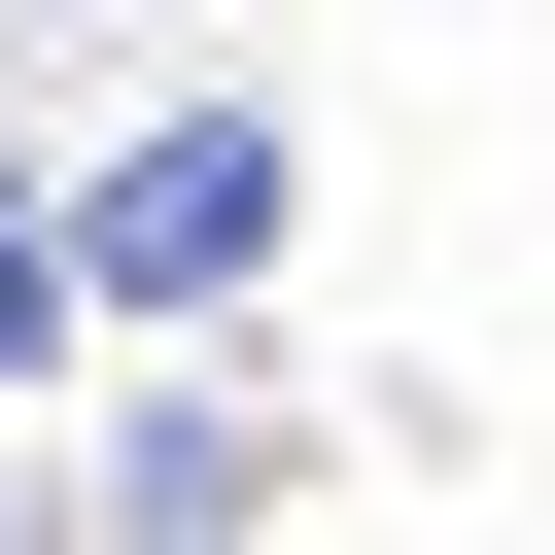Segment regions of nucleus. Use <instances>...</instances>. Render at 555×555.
Here are the masks:
<instances>
[{"label": "nucleus", "instance_id": "nucleus-2", "mask_svg": "<svg viewBox=\"0 0 555 555\" xmlns=\"http://www.w3.org/2000/svg\"><path fill=\"white\" fill-rule=\"evenodd\" d=\"M69 347H104V312H69V173L0 139V382H69Z\"/></svg>", "mask_w": 555, "mask_h": 555}, {"label": "nucleus", "instance_id": "nucleus-1", "mask_svg": "<svg viewBox=\"0 0 555 555\" xmlns=\"http://www.w3.org/2000/svg\"><path fill=\"white\" fill-rule=\"evenodd\" d=\"M278 208H312V139H278V104H139V139L69 173V312H243V278H278Z\"/></svg>", "mask_w": 555, "mask_h": 555}]
</instances>
